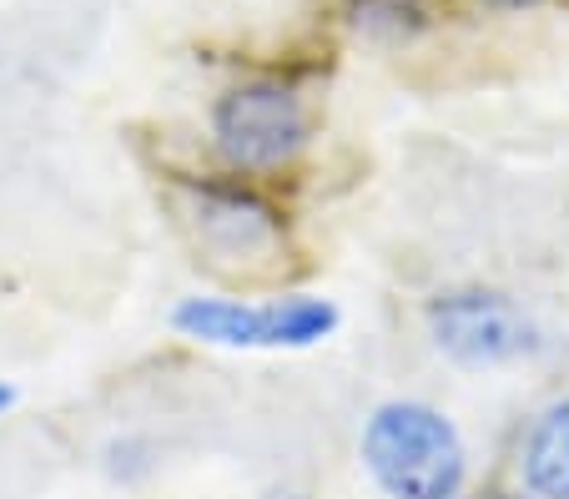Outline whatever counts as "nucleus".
<instances>
[{
    "instance_id": "7",
    "label": "nucleus",
    "mask_w": 569,
    "mask_h": 499,
    "mask_svg": "<svg viewBox=\"0 0 569 499\" xmlns=\"http://www.w3.org/2000/svg\"><path fill=\"white\" fill-rule=\"evenodd\" d=\"M348 21L373 41H409L433 21V0H348Z\"/></svg>"
},
{
    "instance_id": "5",
    "label": "nucleus",
    "mask_w": 569,
    "mask_h": 499,
    "mask_svg": "<svg viewBox=\"0 0 569 499\" xmlns=\"http://www.w3.org/2000/svg\"><path fill=\"white\" fill-rule=\"evenodd\" d=\"M197 232L222 258H272L282 242L278 212L242 187H202L197 192Z\"/></svg>"
},
{
    "instance_id": "8",
    "label": "nucleus",
    "mask_w": 569,
    "mask_h": 499,
    "mask_svg": "<svg viewBox=\"0 0 569 499\" xmlns=\"http://www.w3.org/2000/svg\"><path fill=\"white\" fill-rule=\"evenodd\" d=\"M479 6H489V11H535L545 0H479Z\"/></svg>"
},
{
    "instance_id": "3",
    "label": "nucleus",
    "mask_w": 569,
    "mask_h": 499,
    "mask_svg": "<svg viewBox=\"0 0 569 499\" xmlns=\"http://www.w3.org/2000/svg\"><path fill=\"white\" fill-rule=\"evenodd\" d=\"M172 323L197 343L217 348H312L338 328V308L328 298H272V303H237V298H182Z\"/></svg>"
},
{
    "instance_id": "6",
    "label": "nucleus",
    "mask_w": 569,
    "mask_h": 499,
    "mask_svg": "<svg viewBox=\"0 0 569 499\" xmlns=\"http://www.w3.org/2000/svg\"><path fill=\"white\" fill-rule=\"evenodd\" d=\"M525 489L535 499H569V399L555 403L525 439Z\"/></svg>"
},
{
    "instance_id": "1",
    "label": "nucleus",
    "mask_w": 569,
    "mask_h": 499,
    "mask_svg": "<svg viewBox=\"0 0 569 499\" xmlns=\"http://www.w3.org/2000/svg\"><path fill=\"white\" fill-rule=\"evenodd\" d=\"M363 465L388 499H459L469 459L463 439L429 403H383L363 429Z\"/></svg>"
},
{
    "instance_id": "2",
    "label": "nucleus",
    "mask_w": 569,
    "mask_h": 499,
    "mask_svg": "<svg viewBox=\"0 0 569 499\" xmlns=\"http://www.w3.org/2000/svg\"><path fill=\"white\" fill-rule=\"evenodd\" d=\"M212 141L217 152L242 172H272L288 167L308 147V107L288 81L252 77L237 81L212 107Z\"/></svg>"
},
{
    "instance_id": "4",
    "label": "nucleus",
    "mask_w": 569,
    "mask_h": 499,
    "mask_svg": "<svg viewBox=\"0 0 569 499\" xmlns=\"http://www.w3.org/2000/svg\"><path fill=\"white\" fill-rule=\"evenodd\" d=\"M429 333L463 369H499V363H515L539 348L525 308L489 288H459V293L433 298Z\"/></svg>"
},
{
    "instance_id": "10",
    "label": "nucleus",
    "mask_w": 569,
    "mask_h": 499,
    "mask_svg": "<svg viewBox=\"0 0 569 499\" xmlns=\"http://www.w3.org/2000/svg\"><path fill=\"white\" fill-rule=\"evenodd\" d=\"M272 499H302V495H272Z\"/></svg>"
},
{
    "instance_id": "9",
    "label": "nucleus",
    "mask_w": 569,
    "mask_h": 499,
    "mask_svg": "<svg viewBox=\"0 0 569 499\" xmlns=\"http://www.w3.org/2000/svg\"><path fill=\"white\" fill-rule=\"evenodd\" d=\"M11 403H16V389H11V383H0V413L11 409Z\"/></svg>"
}]
</instances>
